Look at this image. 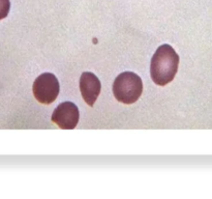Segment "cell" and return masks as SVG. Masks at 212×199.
Segmentation results:
<instances>
[{
  "label": "cell",
  "mask_w": 212,
  "mask_h": 199,
  "mask_svg": "<svg viewBox=\"0 0 212 199\" xmlns=\"http://www.w3.org/2000/svg\"><path fill=\"white\" fill-rule=\"evenodd\" d=\"M34 98L41 104L50 105L55 101L60 91L59 82L55 75L43 73L35 79L32 86Z\"/></svg>",
  "instance_id": "3957f363"
},
{
  "label": "cell",
  "mask_w": 212,
  "mask_h": 199,
  "mask_svg": "<svg viewBox=\"0 0 212 199\" xmlns=\"http://www.w3.org/2000/svg\"><path fill=\"white\" fill-rule=\"evenodd\" d=\"M10 10V0H0V20L6 18Z\"/></svg>",
  "instance_id": "8992f818"
},
{
  "label": "cell",
  "mask_w": 212,
  "mask_h": 199,
  "mask_svg": "<svg viewBox=\"0 0 212 199\" xmlns=\"http://www.w3.org/2000/svg\"><path fill=\"white\" fill-rule=\"evenodd\" d=\"M101 84L99 78L90 72H84L80 78V90L84 101L92 107L101 93Z\"/></svg>",
  "instance_id": "5b68a950"
},
{
  "label": "cell",
  "mask_w": 212,
  "mask_h": 199,
  "mask_svg": "<svg viewBox=\"0 0 212 199\" xmlns=\"http://www.w3.org/2000/svg\"><path fill=\"white\" fill-rule=\"evenodd\" d=\"M143 92V82L137 74L132 72H124L117 76L113 83V93L120 103H136Z\"/></svg>",
  "instance_id": "7a4b0ae2"
},
{
  "label": "cell",
  "mask_w": 212,
  "mask_h": 199,
  "mask_svg": "<svg viewBox=\"0 0 212 199\" xmlns=\"http://www.w3.org/2000/svg\"><path fill=\"white\" fill-rule=\"evenodd\" d=\"M179 55L172 46L164 44L157 48L152 56L150 75L154 83L164 86L172 82L178 71Z\"/></svg>",
  "instance_id": "6da1fadb"
},
{
  "label": "cell",
  "mask_w": 212,
  "mask_h": 199,
  "mask_svg": "<svg viewBox=\"0 0 212 199\" xmlns=\"http://www.w3.org/2000/svg\"><path fill=\"white\" fill-rule=\"evenodd\" d=\"M80 118L79 109L76 104L64 102L58 105L52 114V121L62 130H73L76 128Z\"/></svg>",
  "instance_id": "277c9868"
}]
</instances>
